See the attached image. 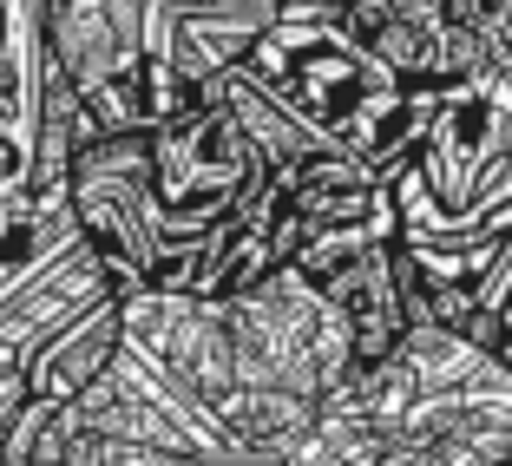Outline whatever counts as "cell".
Segmentation results:
<instances>
[{"label": "cell", "mask_w": 512, "mask_h": 466, "mask_svg": "<svg viewBox=\"0 0 512 466\" xmlns=\"http://www.w3.org/2000/svg\"><path fill=\"white\" fill-rule=\"evenodd\" d=\"M204 106H217L230 125H237L243 138H250V151L263 158V171H270V184H283L289 171L302 165V158H316V151H335V145H322L309 125L296 119L289 106H276V92H263L250 73H224V79H211V86L197 92Z\"/></svg>", "instance_id": "7"}, {"label": "cell", "mask_w": 512, "mask_h": 466, "mask_svg": "<svg viewBox=\"0 0 512 466\" xmlns=\"http://www.w3.org/2000/svg\"><path fill=\"white\" fill-rule=\"evenodd\" d=\"M119 348H125V329H119V296H112V302H99V309H86L79 322H66V329L27 361V401H46V407L79 401V394L119 361Z\"/></svg>", "instance_id": "8"}, {"label": "cell", "mask_w": 512, "mask_h": 466, "mask_svg": "<svg viewBox=\"0 0 512 466\" xmlns=\"http://www.w3.org/2000/svg\"><path fill=\"white\" fill-rule=\"evenodd\" d=\"M375 466H427V460H421V453H414V447H388V453H381Z\"/></svg>", "instance_id": "10"}, {"label": "cell", "mask_w": 512, "mask_h": 466, "mask_svg": "<svg viewBox=\"0 0 512 466\" xmlns=\"http://www.w3.org/2000/svg\"><path fill=\"white\" fill-rule=\"evenodd\" d=\"M217 434H224L230 453H256V460H289L302 440L316 434L322 407L302 401V394L283 388H230L224 401L211 407Z\"/></svg>", "instance_id": "9"}, {"label": "cell", "mask_w": 512, "mask_h": 466, "mask_svg": "<svg viewBox=\"0 0 512 466\" xmlns=\"http://www.w3.org/2000/svg\"><path fill=\"white\" fill-rule=\"evenodd\" d=\"M276 27V0L243 7H145V60H158L178 86L204 92L211 79L237 73L250 46Z\"/></svg>", "instance_id": "4"}, {"label": "cell", "mask_w": 512, "mask_h": 466, "mask_svg": "<svg viewBox=\"0 0 512 466\" xmlns=\"http://www.w3.org/2000/svg\"><path fill=\"white\" fill-rule=\"evenodd\" d=\"M40 46L53 73L92 99L145 73V7L138 0H53L40 7Z\"/></svg>", "instance_id": "3"}, {"label": "cell", "mask_w": 512, "mask_h": 466, "mask_svg": "<svg viewBox=\"0 0 512 466\" xmlns=\"http://www.w3.org/2000/svg\"><path fill=\"white\" fill-rule=\"evenodd\" d=\"M276 204L283 217H296L309 237H329V230H375V224H401L394 217V197L375 184V171L348 151H316L302 158L283 184H276Z\"/></svg>", "instance_id": "5"}, {"label": "cell", "mask_w": 512, "mask_h": 466, "mask_svg": "<svg viewBox=\"0 0 512 466\" xmlns=\"http://www.w3.org/2000/svg\"><path fill=\"white\" fill-rule=\"evenodd\" d=\"M119 329H125V355H138L165 388H178L184 401L204 407V414L237 388L224 302L132 289V296H119Z\"/></svg>", "instance_id": "2"}, {"label": "cell", "mask_w": 512, "mask_h": 466, "mask_svg": "<svg viewBox=\"0 0 512 466\" xmlns=\"http://www.w3.org/2000/svg\"><path fill=\"white\" fill-rule=\"evenodd\" d=\"M151 197L165 217V243H197L224 224H256L276 211V184L263 158L204 99L178 119L151 125Z\"/></svg>", "instance_id": "1"}, {"label": "cell", "mask_w": 512, "mask_h": 466, "mask_svg": "<svg viewBox=\"0 0 512 466\" xmlns=\"http://www.w3.org/2000/svg\"><path fill=\"white\" fill-rule=\"evenodd\" d=\"M394 243L401 237H375L362 250L335 263L322 276V302L329 316L348 329V348H355V368H381L401 342V309H394Z\"/></svg>", "instance_id": "6"}, {"label": "cell", "mask_w": 512, "mask_h": 466, "mask_svg": "<svg viewBox=\"0 0 512 466\" xmlns=\"http://www.w3.org/2000/svg\"><path fill=\"white\" fill-rule=\"evenodd\" d=\"M217 466H283V460H256V453H224Z\"/></svg>", "instance_id": "11"}]
</instances>
